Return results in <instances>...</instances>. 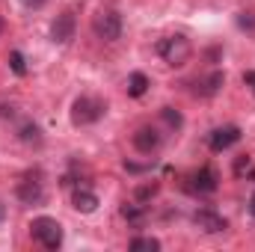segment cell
Segmentation results:
<instances>
[{
  "instance_id": "1",
  "label": "cell",
  "mask_w": 255,
  "mask_h": 252,
  "mask_svg": "<svg viewBox=\"0 0 255 252\" xmlns=\"http://www.w3.org/2000/svg\"><path fill=\"white\" fill-rule=\"evenodd\" d=\"M157 54L163 57V63L172 65V68H181V65L190 63L193 57V45L187 36H166L157 42Z\"/></svg>"
},
{
  "instance_id": "2",
  "label": "cell",
  "mask_w": 255,
  "mask_h": 252,
  "mask_svg": "<svg viewBox=\"0 0 255 252\" xmlns=\"http://www.w3.org/2000/svg\"><path fill=\"white\" fill-rule=\"evenodd\" d=\"M104 113H107V101L92 98V95H80L71 104V122L74 125H95L98 119H104Z\"/></svg>"
},
{
  "instance_id": "3",
  "label": "cell",
  "mask_w": 255,
  "mask_h": 252,
  "mask_svg": "<svg viewBox=\"0 0 255 252\" xmlns=\"http://www.w3.org/2000/svg\"><path fill=\"white\" fill-rule=\"evenodd\" d=\"M30 235L45 247V250H60L63 247V226L54 217H36L30 223Z\"/></svg>"
},
{
  "instance_id": "4",
  "label": "cell",
  "mask_w": 255,
  "mask_h": 252,
  "mask_svg": "<svg viewBox=\"0 0 255 252\" xmlns=\"http://www.w3.org/2000/svg\"><path fill=\"white\" fill-rule=\"evenodd\" d=\"M92 33L104 42H116L122 36V15L116 9H101L95 18H92Z\"/></svg>"
},
{
  "instance_id": "5",
  "label": "cell",
  "mask_w": 255,
  "mask_h": 252,
  "mask_svg": "<svg viewBox=\"0 0 255 252\" xmlns=\"http://www.w3.org/2000/svg\"><path fill=\"white\" fill-rule=\"evenodd\" d=\"M74 27H77L74 9H65V12H60V15L54 18V24H51V39H54L57 45H68V42L74 39Z\"/></svg>"
},
{
  "instance_id": "6",
  "label": "cell",
  "mask_w": 255,
  "mask_h": 252,
  "mask_svg": "<svg viewBox=\"0 0 255 252\" xmlns=\"http://www.w3.org/2000/svg\"><path fill=\"white\" fill-rule=\"evenodd\" d=\"M193 223H196V229H202L205 235H220V232L229 229L226 217L217 214V211H211V208H199V211L193 214Z\"/></svg>"
},
{
  "instance_id": "7",
  "label": "cell",
  "mask_w": 255,
  "mask_h": 252,
  "mask_svg": "<svg viewBox=\"0 0 255 252\" xmlns=\"http://www.w3.org/2000/svg\"><path fill=\"white\" fill-rule=\"evenodd\" d=\"M241 136H244V133H241V127L238 125L214 127V130L208 133V145H211V151H226V148H232Z\"/></svg>"
},
{
  "instance_id": "8",
  "label": "cell",
  "mask_w": 255,
  "mask_h": 252,
  "mask_svg": "<svg viewBox=\"0 0 255 252\" xmlns=\"http://www.w3.org/2000/svg\"><path fill=\"white\" fill-rule=\"evenodd\" d=\"M160 142H163V136L154 130V127H139L136 133H133V148L136 151H142V154H154L157 148H160Z\"/></svg>"
},
{
  "instance_id": "9",
  "label": "cell",
  "mask_w": 255,
  "mask_h": 252,
  "mask_svg": "<svg viewBox=\"0 0 255 252\" xmlns=\"http://www.w3.org/2000/svg\"><path fill=\"white\" fill-rule=\"evenodd\" d=\"M190 181H193L190 184L193 193H214V190L220 187V175H217L214 166H202L199 172H193Z\"/></svg>"
},
{
  "instance_id": "10",
  "label": "cell",
  "mask_w": 255,
  "mask_h": 252,
  "mask_svg": "<svg viewBox=\"0 0 255 252\" xmlns=\"http://www.w3.org/2000/svg\"><path fill=\"white\" fill-rule=\"evenodd\" d=\"M223 83H226V74H223V71H208L205 77L196 80V89H193V92H196L199 98H214V95L223 89Z\"/></svg>"
},
{
  "instance_id": "11",
  "label": "cell",
  "mask_w": 255,
  "mask_h": 252,
  "mask_svg": "<svg viewBox=\"0 0 255 252\" xmlns=\"http://www.w3.org/2000/svg\"><path fill=\"white\" fill-rule=\"evenodd\" d=\"M71 208L77 214H95L98 211V196L86 187H74V193H71Z\"/></svg>"
},
{
  "instance_id": "12",
  "label": "cell",
  "mask_w": 255,
  "mask_h": 252,
  "mask_svg": "<svg viewBox=\"0 0 255 252\" xmlns=\"http://www.w3.org/2000/svg\"><path fill=\"white\" fill-rule=\"evenodd\" d=\"M15 193H18V199H21L24 205H39V202L45 199V190H42V184H39V181H30V178H27V181H21Z\"/></svg>"
},
{
  "instance_id": "13",
  "label": "cell",
  "mask_w": 255,
  "mask_h": 252,
  "mask_svg": "<svg viewBox=\"0 0 255 252\" xmlns=\"http://www.w3.org/2000/svg\"><path fill=\"white\" fill-rule=\"evenodd\" d=\"M148 86H151V80H148V74L145 71H133L130 77H128V95L130 98H142L145 92H148Z\"/></svg>"
},
{
  "instance_id": "14",
  "label": "cell",
  "mask_w": 255,
  "mask_h": 252,
  "mask_svg": "<svg viewBox=\"0 0 255 252\" xmlns=\"http://www.w3.org/2000/svg\"><path fill=\"white\" fill-rule=\"evenodd\" d=\"M122 217L133 226H142L148 220V211H145V205H122Z\"/></svg>"
},
{
  "instance_id": "15",
  "label": "cell",
  "mask_w": 255,
  "mask_h": 252,
  "mask_svg": "<svg viewBox=\"0 0 255 252\" xmlns=\"http://www.w3.org/2000/svg\"><path fill=\"white\" fill-rule=\"evenodd\" d=\"M128 250L130 252H157L160 250V241L157 238H133L128 244Z\"/></svg>"
},
{
  "instance_id": "16",
  "label": "cell",
  "mask_w": 255,
  "mask_h": 252,
  "mask_svg": "<svg viewBox=\"0 0 255 252\" xmlns=\"http://www.w3.org/2000/svg\"><path fill=\"white\" fill-rule=\"evenodd\" d=\"M9 68H12L18 77L27 74V63H24V54H21V51H9Z\"/></svg>"
},
{
  "instance_id": "17",
  "label": "cell",
  "mask_w": 255,
  "mask_h": 252,
  "mask_svg": "<svg viewBox=\"0 0 255 252\" xmlns=\"http://www.w3.org/2000/svg\"><path fill=\"white\" fill-rule=\"evenodd\" d=\"M24 142H42V130L39 125H33V122H27V125H21V133H18Z\"/></svg>"
},
{
  "instance_id": "18",
  "label": "cell",
  "mask_w": 255,
  "mask_h": 252,
  "mask_svg": "<svg viewBox=\"0 0 255 252\" xmlns=\"http://www.w3.org/2000/svg\"><path fill=\"white\" fill-rule=\"evenodd\" d=\"M160 116H163V122H166V125H169V127H175V130H178V127L184 125L181 113H178V110H172V107H163V110H160Z\"/></svg>"
},
{
  "instance_id": "19",
  "label": "cell",
  "mask_w": 255,
  "mask_h": 252,
  "mask_svg": "<svg viewBox=\"0 0 255 252\" xmlns=\"http://www.w3.org/2000/svg\"><path fill=\"white\" fill-rule=\"evenodd\" d=\"M157 190H160V184H157V181L136 187V202H148V199H154V196H157Z\"/></svg>"
},
{
  "instance_id": "20",
  "label": "cell",
  "mask_w": 255,
  "mask_h": 252,
  "mask_svg": "<svg viewBox=\"0 0 255 252\" xmlns=\"http://www.w3.org/2000/svg\"><path fill=\"white\" fill-rule=\"evenodd\" d=\"M250 169H253V157H250V154H241V157L235 160V175L244 178V175H250Z\"/></svg>"
},
{
  "instance_id": "21",
  "label": "cell",
  "mask_w": 255,
  "mask_h": 252,
  "mask_svg": "<svg viewBox=\"0 0 255 252\" xmlns=\"http://www.w3.org/2000/svg\"><path fill=\"white\" fill-rule=\"evenodd\" d=\"M238 27L241 30H255V12H238Z\"/></svg>"
},
{
  "instance_id": "22",
  "label": "cell",
  "mask_w": 255,
  "mask_h": 252,
  "mask_svg": "<svg viewBox=\"0 0 255 252\" xmlns=\"http://www.w3.org/2000/svg\"><path fill=\"white\" fill-rule=\"evenodd\" d=\"M125 169H128V172H133V175H139V172H145L148 166H139V163H130V160H125Z\"/></svg>"
},
{
  "instance_id": "23",
  "label": "cell",
  "mask_w": 255,
  "mask_h": 252,
  "mask_svg": "<svg viewBox=\"0 0 255 252\" xmlns=\"http://www.w3.org/2000/svg\"><path fill=\"white\" fill-rule=\"evenodd\" d=\"M48 0H21V6H27V9H42Z\"/></svg>"
},
{
  "instance_id": "24",
  "label": "cell",
  "mask_w": 255,
  "mask_h": 252,
  "mask_svg": "<svg viewBox=\"0 0 255 252\" xmlns=\"http://www.w3.org/2000/svg\"><path fill=\"white\" fill-rule=\"evenodd\" d=\"M244 83H247V86L255 92V71H244Z\"/></svg>"
},
{
  "instance_id": "25",
  "label": "cell",
  "mask_w": 255,
  "mask_h": 252,
  "mask_svg": "<svg viewBox=\"0 0 255 252\" xmlns=\"http://www.w3.org/2000/svg\"><path fill=\"white\" fill-rule=\"evenodd\" d=\"M250 214H253V217H255V193H253V196H250Z\"/></svg>"
},
{
  "instance_id": "26",
  "label": "cell",
  "mask_w": 255,
  "mask_h": 252,
  "mask_svg": "<svg viewBox=\"0 0 255 252\" xmlns=\"http://www.w3.org/2000/svg\"><path fill=\"white\" fill-rule=\"evenodd\" d=\"M3 220H6V205L0 202V223H3Z\"/></svg>"
},
{
  "instance_id": "27",
  "label": "cell",
  "mask_w": 255,
  "mask_h": 252,
  "mask_svg": "<svg viewBox=\"0 0 255 252\" xmlns=\"http://www.w3.org/2000/svg\"><path fill=\"white\" fill-rule=\"evenodd\" d=\"M0 30H3V18H0Z\"/></svg>"
}]
</instances>
